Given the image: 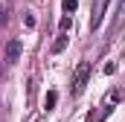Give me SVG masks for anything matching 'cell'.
Returning a JSON list of instances; mask_svg holds the SVG:
<instances>
[{
  "mask_svg": "<svg viewBox=\"0 0 125 122\" xmlns=\"http://www.w3.org/2000/svg\"><path fill=\"white\" fill-rule=\"evenodd\" d=\"M21 50H23V47H21V41H18V38H15V41H9V47H6V61H9V64H15V61L21 58Z\"/></svg>",
  "mask_w": 125,
  "mask_h": 122,
  "instance_id": "4",
  "label": "cell"
},
{
  "mask_svg": "<svg viewBox=\"0 0 125 122\" xmlns=\"http://www.w3.org/2000/svg\"><path fill=\"white\" fill-rule=\"evenodd\" d=\"M111 111H114L111 105H102V108H96V111L87 113V122H105L108 116H111Z\"/></svg>",
  "mask_w": 125,
  "mask_h": 122,
  "instance_id": "3",
  "label": "cell"
},
{
  "mask_svg": "<svg viewBox=\"0 0 125 122\" xmlns=\"http://www.w3.org/2000/svg\"><path fill=\"white\" fill-rule=\"evenodd\" d=\"M55 102H58V93L50 90V93H47V111H52V108H55Z\"/></svg>",
  "mask_w": 125,
  "mask_h": 122,
  "instance_id": "7",
  "label": "cell"
},
{
  "mask_svg": "<svg viewBox=\"0 0 125 122\" xmlns=\"http://www.w3.org/2000/svg\"><path fill=\"white\" fill-rule=\"evenodd\" d=\"M105 9H108V0H96V3H93V12H90V29H99V26H102Z\"/></svg>",
  "mask_w": 125,
  "mask_h": 122,
  "instance_id": "2",
  "label": "cell"
},
{
  "mask_svg": "<svg viewBox=\"0 0 125 122\" xmlns=\"http://www.w3.org/2000/svg\"><path fill=\"white\" fill-rule=\"evenodd\" d=\"M76 6H79L76 0H64V15H73V12H76Z\"/></svg>",
  "mask_w": 125,
  "mask_h": 122,
  "instance_id": "9",
  "label": "cell"
},
{
  "mask_svg": "<svg viewBox=\"0 0 125 122\" xmlns=\"http://www.w3.org/2000/svg\"><path fill=\"white\" fill-rule=\"evenodd\" d=\"M87 81H90V64L82 61L76 67V73H73V96H82L84 87H87Z\"/></svg>",
  "mask_w": 125,
  "mask_h": 122,
  "instance_id": "1",
  "label": "cell"
},
{
  "mask_svg": "<svg viewBox=\"0 0 125 122\" xmlns=\"http://www.w3.org/2000/svg\"><path fill=\"white\" fill-rule=\"evenodd\" d=\"M64 47H67V32H58V38L52 44V52H64Z\"/></svg>",
  "mask_w": 125,
  "mask_h": 122,
  "instance_id": "6",
  "label": "cell"
},
{
  "mask_svg": "<svg viewBox=\"0 0 125 122\" xmlns=\"http://www.w3.org/2000/svg\"><path fill=\"white\" fill-rule=\"evenodd\" d=\"M70 26H73V18H70V15H64V18H61V23H58V32H67Z\"/></svg>",
  "mask_w": 125,
  "mask_h": 122,
  "instance_id": "8",
  "label": "cell"
},
{
  "mask_svg": "<svg viewBox=\"0 0 125 122\" xmlns=\"http://www.w3.org/2000/svg\"><path fill=\"white\" fill-rule=\"evenodd\" d=\"M114 73H116V64L108 61V64H105V76H114Z\"/></svg>",
  "mask_w": 125,
  "mask_h": 122,
  "instance_id": "10",
  "label": "cell"
},
{
  "mask_svg": "<svg viewBox=\"0 0 125 122\" xmlns=\"http://www.w3.org/2000/svg\"><path fill=\"white\" fill-rule=\"evenodd\" d=\"M116 102H122V90L111 87V90L105 93V105H116Z\"/></svg>",
  "mask_w": 125,
  "mask_h": 122,
  "instance_id": "5",
  "label": "cell"
}]
</instances>
